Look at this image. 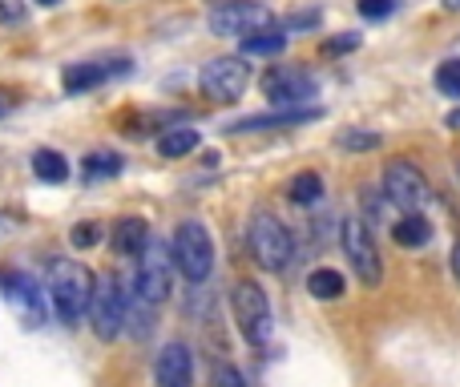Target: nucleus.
Listing matches in <instances>:
<instances>
[{
    "mask_svg": "<svg viewBox=\"0 0 460 387\" xmlns=\"http://www.w3.org/2000/svg\"><path fill=\"white\" fill-rule=\"evenodd\" d=\"M453 275H456V283H460V242L453 246Z\"/></svg>",
    "mask_w": 460,
    "mask_h": 387,
    "instance_id": "nucleus-32",
    "label": "nucleus"
},
{
    "mask_svg": "<svg viewBox=\"0 0 460 387\" xmlns=\"http://www.w3.org/2000/svg\"><path fill=\"white\" fill-rule=\"evenodd\" d=\"M323 110L319 105H303V110H275V113H251V118H238L230 126V134H254V129H287V126H307L319 121Z\"/></svg>",
    "mask_w": 460,
    "mask_h": 387,
    "instance_id": "nucleus-15",
    "label": "nucleus"
},
{
    "mask_svg": "<svg viewBox=\"0 0 460 387\" xmlns=\"http://www.w3.org/2000/svg\"><path fill=\"white\" fill-rule=\"evenodd\" d=\"M384 198H388L392 206H400V210H408V214H420V206L432 198V186H429V178L420 174V170L412 166V162H388L384 166Z\"/></svg>",
    "mask_w": 460,
    "mask_h": 387,
    "instance_id": "nucleus-10",
    "label": "nucleus"
},
{
    "mask_svg": "<svg viewBox=\"0 0 460 387\" xmlns=\"http://www.w3.org/2000/svg\"><path fill=\"white\" fill-rule=\"evenodd\" d=\"M118 73H129V61H77L61 73V85L65 93H85V89L105 85Z\"/></svg>",
    "mask_w": 460,
    "mask_h": 387,
    "instance_id": "nucleus-14",
    "label": "nucleus"
},
{
    "mask_svg": "<svg viewBox=\"0 0 460 387\" xmlns=\"http://www.w3.org/2000/svg\"><path fill=\"white\" fill-rule=\"evenodd\" d=\"M154 387H194V356L186 343H166L154 359Z\"/></svg>",
    "mask_w": 460,
    "mask_h": 387,
    "instance_id": "nucleus-13",
    "label": "nucleus"
},
{
    "mask_svg": "<svg viewBox=\"0 0 460 387\" xmlns=\"http://www.w3.org/2000/svg\"><path fill=\"white\" fill-rule=\"evenodd\" d=\"M392 238H396L400 246H424L432 238V222L424 218V214H404V218L396 222V226H392Z\"/></svg>",
    "mask_w": 460,
    "mask_h": 387,
    "instance_id": "nucleus-18",
    "label": "nucleus"
},
{
    "mask_svg": "<svg viewBox=\"0 0 460 387\" xmlns=\"http://www.w3.org/2000/svg\"><path fill=\"white\" fill-rule=\"evenodd\" d=\"M445 8H460V0H445Z\"/></svg>",
    "mask_w": 460,
    "mask_h": 387,
    "instance_id": "nucleus-33",
    "label": "nucleus"
},
{
    "mask_svg": "<svg viewBox=\"0 0 460 387\" xmlns=\"http://www.w3.org/2000/svg\"><path fill=\"white\" fill-rule=\"evenodd\" d=\"M359 16H367V21H384V16H392L400 8V0H359Z\"/></svg>",
    "mask_w": 460,
    "mask_h": 387,
    "instance_id": "nucleus-28",
    "label": "nucleus"
},
{
    "mask_svg": "<svg viewBox=\"0 0 460 387\" xmlns=\"http://www.w3.org/2000/svg\"><path fill=\"white\" fill-rule=\"evenodd\" d=\"M262 93H267L270 105H291V110H303V101L319 93V81L311 77L307 69H291V65H275V69L262 77Z\"/></svg>",
    "mask_w": 460,
    "mask_h": 387,
    "instance_id": "nucleus-11",
    "label": "nucleus"
},
{
    "mask_svg": "<svg viewBox=\"0 0 460 387\" xmlns=\"http://www.w3.org/2000/svg\"><path fill=\"white\" fill-rule=\"evenodd\" d=\"M194 150H199V129H190V126H174L158 137L162 158H186V154H194Z\"/></svg>",
    "mask_w": 460,
    "mask_h": 387,
    "instance_id": "nucleus-17",
    "label": "nucleus"
},
{
    "mask_svg": "<svg viewBox=\"0 0 460 387\" xmlns=\"http://www.w3.org/2000/svg\"><path fill=\"white\" fill-rule=\"evenodd\" d=\"M199 85L210 101H238L251 85V65H246V57H215L202 65Z\"/></svg>",
    "mask_w": 460,
    "mask_h": 387,
    "instance_id": "nucleus-9",
    "label": "nucleus"
},
{
    "mask_svg": "<svg viewBox=\"0 0 460 387\" xmlns=\"http://www.w3.org/2000/svg\"><path fill=\"white\" fill-rule=\"evenodd\" d=\"M29 16V0H0V21L4 24H21Z\"/></svg>",
    "mask_w": 460,
    "mask_h": 387,
    "instance_id": "nucleus-29",
    "label": "nucleus"
},
{
    "mask_svg": "<svg viewBox=\"0 0 460 387\" xmlns=\"http://www.w3.org/2000/svg\"><path fill=\"white\" fill-rule=\"evenodd\" d=\"M129 319V303L126 291H121L118 275H97L93 278V299H89V327H93L97 339H118L121 327Z\"/></svg>",
    "mask_w": 460,
    "mask_h": 387,
    "instance_id": "nucleus-6",
    "label": "nucleus"
},
{
    "mask_svg": "<svg viewBox=\"0 0 460 387\" xmlns=\"http://www.w3.org/2000/svg\"><path fill=\"white\" fill-rule=\"evenodd\" d=\"M287 48V32H259V37L243 40V57H279Z\"/></svg>",
    "mask_w": 460,
    "mask_h": 387,
    "instance_id": "nucleus-23",
    "label": "nucleus"
},
{
    "mask_svg": "<svg viewBox=\"0 0 460 387\" xmlns=\"http://www.w3.org/2000/svg\"><path fill=\"white\" fill-rule=\"evenodd\" d=\"M335 145H340V150H356V154H367V150H380L384 145V137L380 134H367V129H343L340 137H335Z\"/></svg>",
    "mask_w": 460,
    "mask_h": 387,
    "instance_id": "nucleus-24",
    "label": "nucleus"
},
{
    "mask_svg": "<svg viewBox=\"0 0 460 387\" xmlns=\"http://www.w3.org/2000/svg\"><path fill=\"white\" fill-rule=\"evenodd\" d=\"M246 246H251V259L262 270H287V262L295 259V242L291 230L275 218L270 210H254L246 222Z\"/></svg>",
    "mask_w": 460,
    "mask_h": 387,
    "instance_id": "nucleus-3",
    "label": "nucleus"
},
{
    "mask_svg": "<svg viewBox=\"0 0 460 387\" xmlns=\"http://www.w3.org/2000/svg\"><path fill=\"white\" fill-rule=\"evenodd\" d=\"M37 4H57V0H37Z\"/></svg>",
    "mask_w": 460,
    "mask_h": 387,
    "instance_id": "nucleus-34",
    "label": "nucleus"
},
{
    "mask_svg": "<svg viewBox=\"0 0 460 387\" xmlns=\"http://www.w3.org/2000/svg\"><path fill=\"white\" fill-rule=\"evenodd\" d=\"M437 89L445 97H456V101H460V61H445V65H440V69H437Z\"/></svg>",
    "mask_w": 460,
    "mask_h": 387,
    "instance_id": "nucleus-26",
    "label": "nucleus"
},
{
    "mask_svg": "<svg viewBox=\"0 0 460 387\" xmlns=\"http://www.w3.org/2000/svg\"><path fill=\"white\" fill-rule=\"evenodd\" d=\"M307 291H311V299H319V303L340 299L343 295V275L335 267H315L307 275Z\"/></svg>",
    "mask_w": 460,
    "mask_h": 387,
    "instance_id": "nucleus-19",
    "label": "nucleus"
},
{
    "mask_svg": "<svg viewBox=\"0 0 460 387\" xmlns=\"http://www.w3.org/2000/svg\"><path fill=\"white\" fill-rule=\"evenodd\" d=\"M121 166H126V162H121V154H113V150H93L85 162H81L89 182H97V178H118Z\"/></svg>",
    "mask_w": 460,
    "mask_h": 387,
    "instance_id": "nucleus-22",
    "label": "nucleus"
},
{
    "mask_svg": "<svg viewBox=\"0 0 460 387\" xmlns=\"http://www.w3.org/2000/svg\"><path fill=\"white\" fill-rule=\"evenodd\" d=\"M170 254H174V267L182 270L186 283H207L210 270H215V238L199 218H186L174 230Z\"/></svg>",
    "mask_w": 460,
    "mask_h": 387,
    "instance_id": "nucleus-4",
    "label": "nucleus"
},
{
    "mask_svg": "<svg viewBox=\"0 0 460 387\" xmlns=\"http://www.w3.org/2000/svg\"><path fill=\"white\" fill-rule=\"evenodd\" d=\"M356 45H359L356 32H351V37H332V40H323V53H351Z\"/></svg>",
    "mask_w": 460,
    "mask_h": 387,
    "instance_id": "nucleus-30",
    "label": "nucleus"
},
{
    "mask_svg": "<svg viewBox=\"0 0 460 387\" xmlns=\"http://www.w3.org/2000/svg\"><path fill=\"white\" fill-rule=\"evenodd\" d=\"M230 311H234L238 335H243L251 347H267L270 335H275V315H270L267 291H262L254 278H238L230 286Z\"/></svg>",
    "mask_w": 460,
    "mask_h": 387,
    "instance_id": "nucleus-2",
    "label": "nucleus"
},
{
    "mask_svg": "<svg viewBox=\"0 0 460 387\" xmlns=\"http://www.w3.org/2000/svg\"><path fill=\"white\" fill-rule=\"evenodd\" d=\"M210 387H246V375L238 372V367H230V364H215V372H210Z\"/></svg>",
    "mask_w": 460,
    "mask_h": 387,
    "instance_id": "nucleus-27",
    "label": "nucleus"
},
{
    "mask_svg": "<svg viewBox=\"0 0 460 387\" xmlns=\"http://www.w3.org/2000/svg\"><path fill=\"white\" fill-rule=\"evenodd\" d=\"M0 286H4L8 307L16 311V319H21L24 327L45 323V291H40L24 270H8V275H0Z\"/></svg>",
    "mask_w": 460,
    "mask_h": 387,
    "instance_id": "nucleus-12",
    "label": "nucleus"
},
{
    "mask_svg": "<svg viewBox=\"0 0 460 387\" xmlns=\"http://www.w3.org/2000/svg\"><path fill=\"white\" fill-rule=\"evenodd\" d=\"M89 299H93V275H89V267H81L73 259L53 262V270H49V303H53L57 319L73 327L77 319L89 315Z\"/></svg>",
    "mask_w": 460,
    "mask_h": 387,
    "instance_id": "nucleus-1",
    "label": "nucleus"
},
{
    "mask_svg": "<svg viewBox=\"0 0 460 387\" xmlns=\"http://www.w3.org/2000/svg\"><path fill=\"white\" fill-rule=\"evenodd\" d=\"M340 246H343V259L348 267L356 270V278L364 286H380L384 283V259H380V246H376V234L364 218H343L340 226Z\"/></svg>",
    "mask_w": 460,
    "mask_h": 387,
    "instance_id": "nucleus-5",
    "label": "nucleus"
},
{
    "mask_svg": "<svg viewBox=\"0 0 460 387\" xmlns=\"http://www.w3.org/2000/svg\"><path fill=\"white\" fill-rule=\"evenodd\" d=\"M287 198H291L295 206H315L319 198H323V178H319L315 170H303V174H295L291 182H287Z\"/></svg>",
    "mask_w": 460,
    "mask_h": 387,
    "instance_id": "nucleus-21",
    "label": "nucleus"
},
{
    "mask_svg": "<svg viewBox=\"0 0 460 387\" xmlns=\"http://www.w3.org/2000/svg\"><path fill=\"white\" fill-rule=\"evenodd\" d=\"M210 32L215 37H259V32H270L275 29V13H270L267 4H259V0H230V4L215 8V13L207 16Z\"/></svg>",
    "mask_w": 460,
    "mask_h": 387,
    "instance_id": "nucleus-8",
    "label": "nucleus"
},
{
    "mask_svg": "<svg viewBox=\"0 0 460 387\" xmlns=\"http://www.w3.org/2000/svg\"><path fill=\"white\" fill-rule=\"evenodd\" d=\"M105 238V230L97 226V222H77V226L69 230V242L77 246V251H89V246H97Z\"/></svg>",
    "mask_w": 460,
    "mask_h": 387,
    "instance_id": "nucleus-25",
    "label": "nucleus"
},
{
    "mask_svg": "<svg viewBox=\"0 0 460 387\" xmlns=\"http://www.w3.org/2000/svg\"><path fill=\"white\" fill-rule=\"evenodd\" d=\"M13 110H16V97L0 93V118H4V113H13Z\"/></svg>",
    "mask_w": 460,
    "mask_h": 387,
    "instance_id": "nucleus-31",
    "label": "nucleus"
},
{
    "mask_svg": "<svg viewBox=\"0 0 460 387\" xmlns=\"http://www.w3.org/2000/svg\"><path fill=\"white\" fill-rule=\"evenodd\" d=\"M32 174L49 186H61L65 178H69V162H65V154H57V150H37L32 154Z\"/></svg>",
    "mask_w": 460,
    "mask_h": 387,
    "instance_id": "nucleus-20",
    "label": "nucleus"
},
{
    "mask_svg": "<svg viewBox=\"0 0 460 387\" xmlns=\"http://www.w3.org/2000/svg\"><path fill=\"white\" fill-rule=\"evenodd\" d=\"M110 242L121 259H137V254L146 251V242H150V226H146V218H121L118 226H113Z\"/></svg>",
    "mask_w": 460,
    "mask_h": 387,
    "instance_id": "nucleus-16",
    "label": "nucleus"
},
{
    "mask_svg": "<svg viewBox=\"0 0 460 387\" xmlns=\"http://www.w3.org/2000/svg\"><path fill=\"white\" fill-rule=\"evenodd\" d=\"M170 283H174V254H170V246L162 238H150L146 251L137 254V278H134L137 299L146 307H158V303H166Z\"/></svg>",
    "mask_w": 460,
    "mask_h": 387,
    "instance_id": "nucleus-7",
    "label": "nucleus"
}]
</instances>
